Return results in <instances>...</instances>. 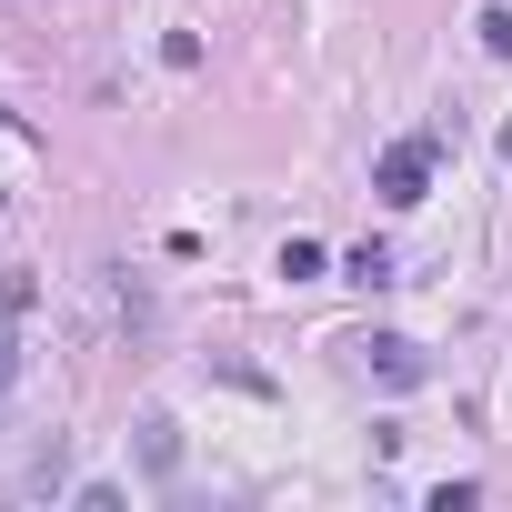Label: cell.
Masks as SVG:
<instances>
[{"instance_id":"obj_6","label":"cell","mask_w":512,"mask_h":512,"mask_svg":"<svg viewBox=\"0 0 512 512\" xmlns=\"http://www.w3.org/2000/svg\"><path fill=\"white\" fill-rule=\"evenodd\" d=\"M11 382H21V312L0 302V392H11Z\"/></svg>"},{"instance_id":"obj_4","label":"cell","mask_w":512,"mask_h":512,"mask_svg":"<svg viewBox=\"0 0 512 512\" xmlns=\"http://www.w3.org/2000/svg\"><path fill=\"white\" fill-rule=\"evenodd\" d=\"M342 282L382 292V282H402V272H392V251H382V241H362V251H342Z\"/></svg>"},{"instance_id":"obj_7","label":"cell","mask_w":512,"mask_h":512,"mask_svg":"<svg viewBox=\"0 0 512 512\" xmlns=\"http://www.w3.org/2000/svg\"><path fill=\"white\" fill-rule=\"evenodd\" d=\"M472 31H482V51H492V61H512V11H502V0H492V11H482Z\"/></svg>"},{"instance_id":"obj_3","label":"cell","mask_w":512,"mask_h":512,"mask_svg":"<svg viewBox=\"0 0 512 512\" xmlns=\"http://www.w3.org/2000/svg\"><path fill=\"white\" fill-rule=\"evenodd\" d=\"M141 462H151L161 482L181 472V422H171V412H141Z\"/></svg>"},{"instance_id":"obj_2","label":"cell","mask_w":512,"mask_h":512,"mask_svg":"<svg viewBox=\"0 0 512 512\" xmlns=\"http://www.w3.org/2000/svg\"><path fill=\"white\" fill-rule=\"evenodd\" d=\"M352 352H362V372H372V382H392V392H412V382H422V372H432V362H422V342H412V332H362V342H352Z\"/></svg>"},{"instance_id":"obj_1","label":"cell","mask_w":512,"mask_h":512,"mask_svg":"<svg viewBox=\"0 0 512 512\" xmlns=\"http://www.w3.org/2000/svg\"><path fill=\"white\" fill-rule=\"evenodd\" d=\"M442 141H452V131H422V141H392V151L372 161V191H382L392 211H412V201L432 191V161H442Z\"/></svg>"},{"instance_id":"obj_8","label":"cell","mask_w":512,"mask_h":512,"mask_svg":"<svg viewBox=\"0 0 512 512\" xmlns=\"http://www.w3.org/2000/svg\"><path fill=\"white\" fill-rule=\"evenodd\" d=\"M502 151H512V131H502Z\"/></svg>"},{"instance_id":"obj_5","label":"cell","mask_w":512,"mask_h":512,"mask_svg":"<svg viewBox=\"0 0 512 512\" xmlns=\"http://www.w3.org/2000/svg\"><path fill=\"white\" fill-rule=\"evenodd\" d=\"M332 262H322V241H282V282H322Z\"/></svg>"}]
</instances>
